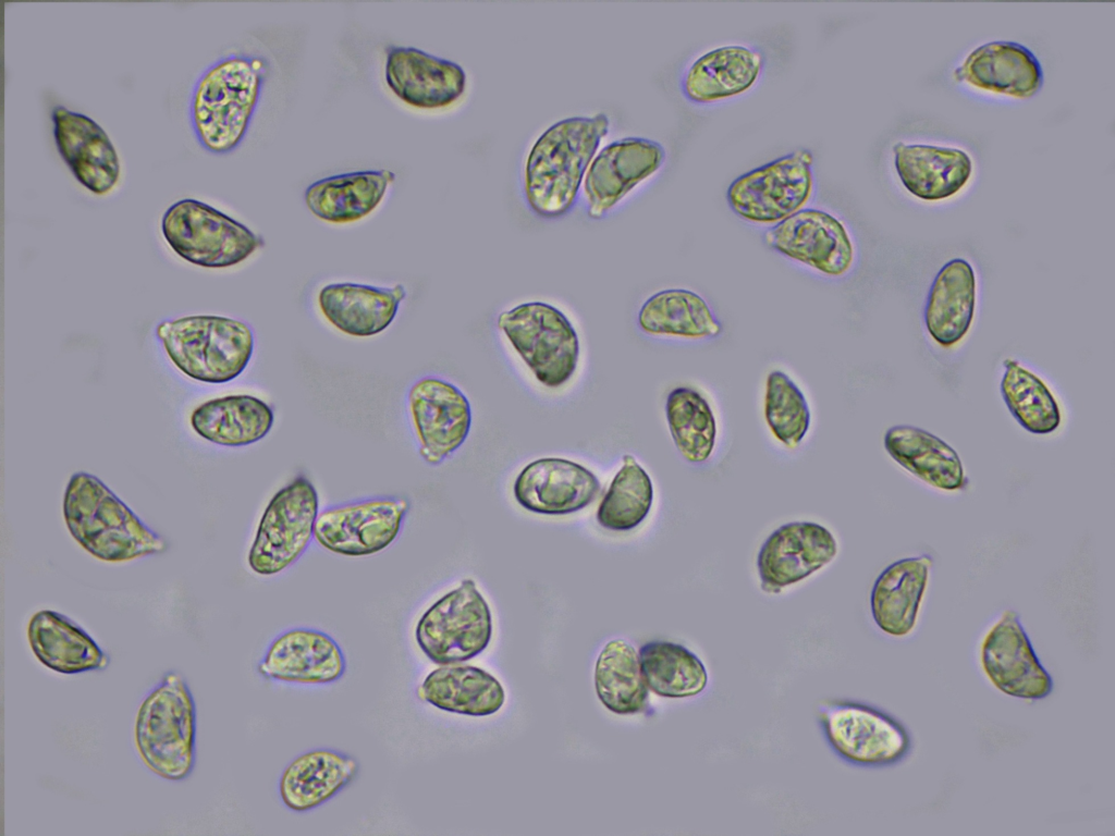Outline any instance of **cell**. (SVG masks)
I'll return each mask as SVG.
<instances>
[{
	"label": "cell",
	"instance_id": "23",
	"mask_svg": "<svg viewBox=\"0 0 1115 836\" xmlns=\"http://www.w3.org/2000/svg\"><path fill=\"white\" fill-rule=\"evenodd\" d=\"M893 152L903 186L922 200L952 197L971 176V158L959 148L899 142L893 146Z\"/></svg>",
	"mask_w": 1115,
	"mask_h": 836
},
{
	"label": "cell",
	"instance_id": "27",
	"mask_svg": "<svg viewBox=\"0 0 1115 836\" xmlns=\"http://www.w3.org/2000/svg\"><path fill=\"white\" fill-rule=\"evenodd\" d=\"M977 281L973 268L963 258L947 261L930 286L924 324L929 335L949 348L968 333L976 309Z\"/></svg>",
	"mask_w": 1115,
	"mask_h": 836
},
{
	"label": "cell",
	"instance_id": "14",
	"mask_svg": "<svg viewBox=\"0 0 1115 836\" xmlns=\"http://www.w3.org/2000/svg\"><path fill=\"white\" fill-rule=\"evenodd\" d=\"M779 254L828 276H843L855 261V246L845 224L834 214L804 208L773 224L763 235Z\"/></svg>",
	"mask_w": 1115,
	"mask_h": 836
},
{
	"label": "cell",
	"instance_id": "24",
	"mask_svg": "<svg viewBox=\"0 0 1115 836\" xmlns=\"http://www.w3.org/2000/svg\"><path fill=\"white\" fill-rule=\"evenodd\" d=\"M932 563L929 555L902 558L877 577L870 593V608L883 632L905 637L914 630Z\"/></svg>",
	"mask_w": 1115,
	"mask_h": 836
},
{
	"label": "cell",
	"instance_id": "3",
	"mask_svg": "<svg viewBox=\"0 0 1115 836\" xmlns=\"http://www.w3.org/2000/svg\"><path fill=\"white\" fill-rule=\"evenodd\" d=\"M267 66L264 59L232 54L210 65L191 99V121L200 145L215 153L234 150L257 107Z\"/></svg>",
	"mask_w": 1115,
	"mask_h": 836
},
{
	"label": "cell",
	"instance_id": "39",
	"mask_svg": "<svg viewBox=\"0 0 1115 836\" xmlns=\"http://www.w3.org/2000/svg\"><path fill=\"white\" fill-rule=\"evenodd\" d=\"M1004 367L1001 394L1014 418L1033 434L1055 431L1062 415L1049 386L1014 359H1005Z\"/></svg>",
	"mask_w": 1115,
	"mask_h": 836
},
{
	"label": "cell",
	"instance_id": "35",
	"mask_svg": "<svg viewBox=\"0 0 1115 836\" xmlns=\"http://www.w3.org/2000/svg\"><path fill=\"white\" fill-rule=\"evenodd\" d=\"M595 687L602 704L615 714L645 710L649 689L638 652L632 644L614 639L604 646L595 666Z\"/></svg>",
	"mask_w": 1115,
	"mask_h": 836
},
{
	"label": "cell",
	"instance_id": "15",
	"mask_svg": "<svg viewBox=\"0 0 1115 836\" xmlns=\"http://www.w3.org/2000/svg\"><path fill=\"white\" fill-rule=\"evenodd\" d=\"M980 664L989 681L1009 697L1037 701L1053 690V679L1013 610H1006L984 636Z\"/></svg>",
	"mask_w": 1115,
	"mask_h": 836
},
{
	"label": "cell",
	"instance_id": "29",
	"mask_svg": "<svg viewBox=\"0 0 1115 836\" xmlns=\"http://www.w3.org/2000/svg\"><path fill=\"white\" fill-rule=\"evenodd\" d=\"M763 54L743 45L714 48L698 57L682 78L685 97L697 103L730 98L748 90L759 78Z\"/></svg>",
	"mask_w": 1115,
	"mask_h": 836
},
{
	"label": "cell",
	"instance_id": "1",
	"mask_svg": "<svg viewBox=\"0 0 1115 836\" xmlns=\"http://www.w3.org/2000/svg\"><path fill=\"white\" fill-rule=\"evenodd\" d=\"M609 125L605 113L569 116L553 123L536 139L524 169V194L532 212L555 219L573 209Z\"/></svg>",
	"mask_w": 1115,
	"mask_h": 836
},
{
	"label": "cell",
	"instance_id": "33",
	"mask_svg": "<svg viewBox=\"0 0 1115 836\" xmlns=\"http://www.w3.org/2000/svg\"><path fill=\"white\" fill-rule=\"evenodd\" d=\"M194 431L221 446H245L264 439L272 428V408L262 399L236 394L212 398L191 415Z\"/></svg>",
	"mask_w": 1115,
	"mask_h": 836
},
{
	"label": "cell",
	"instance_id": "16",
	"mask_svg": "<svg viewBox=\"0 0 1115 836\" xmlns=\"http://www.w3.org/2000/svg\"><path fill=\"white\" fill-rule=\"evenodd\" d=\"M662 144L628 136L605 145L590 162L584 179L587 213L604 217L641 181L658 171L665 161Z\"/></svg>",
	"mask_w": 1115,
	"mask_h": 836
},
{
	"label": "cell",
	"instance_id": "22",
	"mask_svg": "<svg viewBox=\"0 0 1115 836\" xmlns=\"http://www.w3.org/2000/svg\"><path fill=\"white\" fill-rule=\"evenodd\" d=\"M953 77L981 90L1019 99L1037 95L1044 82L1036 54L1008 40H993L975 48L954 70Z\"/></svg>",
	"mask_w": 1115,
	"mask_h": 836
},
{
	"label": "cell",
	"instance_id": "12",
	"mask_svg": "<svg viewBox=\"0 0 1115 836\" xmlns=\"http://www.w3.org/2000/svg\"><path fill=\"white\" fill-rule=\"evenodd\" d=\"M408 509L409 502L399 496L333 505L318 513L314 538L320 546L339 555H373L396 539Z\"/></svg>",
	"mask_w": 1115,
	"mask_h": 836
},
{
	"label": "cell",
	"instance_id": "13",
	"mask_svg": "<svg viewBox=\"0 0 1115 836\" xmlns=\"http://www.w3.org/2000/svg\"><path fill=\"white\" fill-rule=\"evenodd\" d=\"M407 408L420 457L437 466L466 441L471 427V407L453 383L425 377L409 389Z\"/></svg>",
	"mask_w": 1115,
	"mask_h": 836
},
{
	"label": "cell",
	"instance_id": "2",
	"mask_svg": "<svg viewBox=\"0 0 1115 836\" xmlns=\"http://www.w3.org/2000/svg\"><path fill=\"white\" fill-rule=\"evenodd\" d=\"M63 516L76 542L105 562H127L167 550L158 533L99 478L84 471L70 478L64 492Z\"/></svg>",
	"mask_w": 1115,
	"mask_h": 836
},
{
	"label": "cell",
	"instance_id": "36",
	"mask_svg": "<svg viewBox=\"0 0 1115 836\" xmlns=\"http://www.w3.org/2000/svg\"><path fill=\"white\" fill-rule=\"evenodd\" d=\"M638 655L648 689L660 697L690 698L701 693L708 685L702 661L682 644L649 641L640 647Z\"/></svg>",
	"mask_w": 1115,
	"mask_h": 836
},
{
	"label": "cell",
	"instance_id": "37",
	"mask_svg": "<svg viewBox=\"0 0 1115 836\" xmlns=\"http://www.w3.org/2000/svg\"><path fill=\"white\" fill-rule=\"evenodd\" d=\"M665 416L681 455L691 464L707 462L715 446L718 425L703 394L689 386L674 388L666 397Z\"/></svg>",
	"mask_w": 1115,
	"mask_h": 836
},
{
	"label": "cell",
	"instance_id": "30",
	"mask_svg": "<svg viewBox=\"0 0 1115 836\" xmlns=\"http://www.w3.org/2000/svg\"><path fill=\"white\" fill-rule=\"evenodd\" d=\"M419 699L437 709L468 716L497 713L505 701L500 681L482 668L448 664L431 671L417 688Z\"/></svg>",
	"mask_w": 1115,
	"mask_h": 836
},
{
	"label": "cell",
	"instance_id": "32",
	"mask_svg": "<svg viewBox=\"0 0 1115 836\" xmlns=\"http://www.w3.org/2000/svg\"><path fill=\"white\" fill-rule=\"evenodd\" d=\"M884 447L897 464L934 488L957 491L968 484L956 451L923 429L908 425L891 427L884 434Z\"/></svg>",
	"mask_w": 1115,
	"mask_h": 836
},
{
	"label": "cell",
	"instance_id": "10",
	"mask_svg": "<svg viewBox=\"0 0 1115 836\" xmlns=\"http://www.w3.org/2000/svg\"><path fill=\"white\" fill-rule=\"evenodd\" d=\"M813 188V155L798 148L736 177L726 199L742 219L776 224L804 209Z\"/></svg>",
	"mask_w": 1115,
	"mask_h": 836
},
{
	"label": "cell",
	"instance_id": "20",
	"mask_svg": "<svg viewBox=\"0 0 1115 836\" xmlns=\"http://www.w3.org/2000/svg\"><path fill=\"white\" fill-rule=\"evenodd\" d=\"M384 77L396 97L420 109L448 107L466 88V73L460 64L414 47L389 48Z\"/></svg>",
	"mask_w": 1115,
	"mask_h": 836
},
{
	"label": "cell",
	"instance_id": "5",
	"mask_svg": "<svg viewBox=\"0 0 1115 836\" xmlns=\"http://www.w3.org/2000/svg\"><path fill=\"white\" fill-rule=\"evenodd\" d=\"M196 706L185 679L169 672L145 698L135 722V743L158 776L182 780L196 761Z\"/></svg>",
	"mask_w": 1115,
	"mask_h": 836
},
{
	"label": "cell",
	"instance_id": "31",
	"mask_svg": "<svg viewBox=\"0 0 1115 836\" xmlns=\"http://www.w3.org/2000/svg\"><path fill=\"white\" fill-rule=\"evenodd\" d=\"M394 180L395 174L385 169L331 175L306 188L305 202L323 221L354 222L376 209Z\"/></svg>",
	"mask_w": 1115,
	"mask_h": 836
},
{
	"label": "cell",
	"instance_id": "28",
	"mask_svg": "<svg viewBox=\"0 0 1115 836\" xmlns=\"http://www.w3.org/2000/svg\"><path fill=\"white\" fill-rule=\"evenodd\" d=\"M30 649L38 661L61 674L103 669L110 657L81 626L51 610L36 612L27 626Z\"/></svg>",
	"mask_w": 1115,
	"mask_h": 836
},
{
	"label": "cell",
	"instance_id": "6",
	"mask_svg": "<svg viewBox=\"0 0 1115 836\" xmlns=\"http://www.w3.org/2000/svg\"><path fill=\"white\" fill-rule=\"evenodd\" d=\"M497 325L541 385L558 389L575 374L579 337L559 308L544 302L522 303L502 311Z\"/></svg>",
	"mask_w": 1115,
	"mask_h": 836
},
{
	"label": "cell",
	"instance_id": "11",
	"mask_svg": "<svg viewBox=\"0 0 1115 836\" xmlns=\"http://www.w3.org/2000/svg\"><path fill=\"white\" fill-rule=\"evenodd\" d=\"M319 499L310 480L298 475L269 501L248 552L250 569L273 576L294 564L314 538Z\"/></svg>",
	"mask_w": 1115,
	"mask_h": 836
},
{
	"label": "cell",
	"instance_id": "9",
	"mask_svg": "<svg viewBox=\"0 0 1115 836\" xmlns=\"http://www.w3.org/2000/svg\"><path fill=\"white\" fill-rule=\"evenodd\" d=\"M818 715L830 747L851 764L891 766L911 751L908 729L877 708L848 700H829L819 705Z\"/></svg>",
	"mask_w": 1115,
	"mask_h": 836
},
{
	"label": "cell",
	"instance_id": "18",
	"mask_svg": "<svg viewBox=\"0 0 1115 836\" xmlns=\"http://www.w3.org/2000/svg\"><path fill=\"white\" fill-rule=\"evenodd\" d=\"M600 491L597 476L585 466L560 457H544L526 465L517 475L513 493L525 509L547 516L578 512Z\"/></svg>",
	"mask_w": 1115,
	"mask_h": 836
},
{
	"label": "cell",
	"instance_id": "34",
	"mask_svg": "<svg viewBox=\"0 0 1115 836\" xmlns=\"http://www.w3.org/2000/svg\"><path fill=\"white\" fill-rule=\"evenodd\" d=\"M637 323L651 336L699 341L716 337L722 324L698 293L686 288H666L652 294L641 305Z\"/></svg>",
	"mask_w": 1115,
	"mask_h": 836
},
{
	"label": "cell",
	"instance_id": "19",
	"mask_svg": "<svg viewBox=\"0 0 1115 836\" xmlns=\"http://www.w3.org/2000/svg\"><path fill=\"white\" fill-rule=\"evenodd\" d=\"M268 679L306 685L338 681L345 673V657L328 634L305 627L289 629L271 641L258 664Z\"/></svg>",
	"mask_w": 1115,
	"mask_h": 836
},
{
	"label": "cell",
	"instance_id": "38",
	"mask_svg": "<svg viewBox=\"0 0 1115 836\" xmlns=\"http://www.w3.org/2000/svg\"><path fill=\"white\" fill-rule=\"evenodd\" d=\"M622 460L596 515L601 527L618 532L638 527L653 503V484L648 472L630 454H625Z\"/></svg>",
	"mask_w": 1115,
	"mask_h": 836
},
{
	"label": "cell",
	"instance_id": "40",
	"mask_svg": "<svg viewBox=\"0 0 1115 836\" xmlns=\"http://www.w3.org/2000/svg\"><path fill=\"white\" fill-rule=\"evenodd\" d=\"M810 410L798 385L783 371H771L765 380L764 419L776 440L797 447L810 427Z\"/></svg>",
	"mask_w": 1115,
	"mask_h": 836
},
{
	"label": "cell",
	"instance_id": "26",
	"mask_svg": "<svg viewBox=\"0 0 1115 836\" xmlns=\"http://www.w3.org/2000/svg\"><path fill=\"white\" fill-rule=\"evenodd\" d=\"M357 761L341 751L314 749L302 753L281 774L279 792L294 812H307L327 802L357 775Z\"/></svg>",
	"mask_w": 1115,
	"mask_h": 836
},
{
	"label": "cell",
	"instance_id": "21",
	"mask_svg": "<svg viewBox=\"0 0 1115 836\" xmlns=\"http://www.w3.org/2000/svg\"><path fill=\"white\" fill-rule=\"evenodd\" d=\"M57 149L75 179L96 195L110 192L120 175L117 151L87 115L57 106L51 113Z\"/></svg>",
	"mask_w": 1115,
	"mask_h": 836
},
{
	"label": "cell",
	"instance_id": "7",
	"mask_svg": "<svg viewBox=\"0 0 1115 836\" xmlns=\"http://www.w3.org/2000/svg\"><path fill=\"white\" fill-rule=\"evenodd\" d=\"M161 231L177 256L209 269L238 265L265 244L243 223L192 198L181 199L166 210Z\"/></svg>",
	"mask_w": 1115,
	"mask_h": 836
},
{
	"label": "cell",
	"instance_id": "17",
	"mask_svg": "<svg viewBox=\"0 0 1115 836\" xmlns=\"http://www.w3.org/2000/svg\"><path fill=\"white\" fill-rule=\"evenodd\" d=\"M832 532L813 521H791L764 540L757 555L761 589L779 593L832 562L837 554Z\"/></svg>",
	"mask_w": 1115,
	"mask_h": 836
},
{
	"label": "cell",
	"instance_id": "8",
	"mask_svg": "<svg viewBox=\"0 0 1115 836\" xmlns=\"http://www.w3.org/2000/svg\"><path fill=\"white\" fill-rule=\"evenodd\" d=\"M491 637L490 606L470 578L431 604L415 628L417 646L438 665L477 656L489 646Z\"/></svg>",
	"mask_w": 1115,
	"mask_h": 836
},
{
	"label": "cell",
	"instance_id": "25",
	"mask_svg": "<svg viewBox=\"0 0 1115 836\" xmlns=\"http://www.w3.org/2000/svg\"><path fill=\"white\" fill-rule=\"evenodd\" d=\"M406 292L402 284L378 287L357 283H333L318 294L324 318L343 333L366 337L381 333L395 318Z\"/></svg>",
	"mask_w": 1115,
	"mask_h": 836
},
{
	"label": "cell",
	"instance_id": "4",
	"mask_svg": "<svg viewBox=\"0 0 1115 836\" xmlns=\"http://www.w3.org/2000/svg\"><path fill=\"white\" fill-rule=\"evenodd\" d=\"M156 335L186 377L211 384L237 378L254 352V334L243 321L213 315L164 320Z\"/></svg>",
	"mask_w": 1115,
	"mask_h": 836
}]
</instances>
